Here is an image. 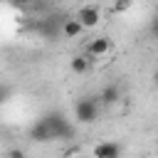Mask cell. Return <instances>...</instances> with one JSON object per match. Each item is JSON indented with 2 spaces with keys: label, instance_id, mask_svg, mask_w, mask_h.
<instances>
[{
  "label": "cell",
  "instance_id": "52a82bcc",
  "mask_svg": "<svg viewBox=\"0 0 158 158\" xmlns=\"http://www.w3.org/2000/svg\"><path fill=\"white\" fill-rule=\"evenodd\" d=\"M118 99H121V89H118L116 84L104 86V89H101V94H99V104H104V106H114Z\"/></svg>",
  "mask_w": 158,
  "mask_h": 158
},
{
  "label": "cell",
  "instance_id": "3957f363",
  "mask_svg": "<svg viewBox=\"0 0 158 158\" xmlns=\"http://www.w3.org/2000/svg\"><path fill=\"white\" fill-rule=\"evenodd\" d=\"M77 20H79V25H81L84 30H91V27L99 25V20H101V10H99L96 5H84V7H79Z\"/></svg>",
  "mask_w": 158,
  "mask_h": 158
},
{
  "label": "cell",
  "instance_id": "8fae6325",
  "mask_svg": "<svg viewBox=\"0 0 158 158\" xmlns=\"http://www.w3.org/2000/svg\"><path fill=\"white\" fill-rule=\"evenodd\" d=\"M7 96H10V86L7 84H0V104H5Z\"/></svg>",
  "mask_w": 158,
  "mask_h": 158
},
{
  "label": "cell",
  "instance_id": "30bf717a",
  "mask_svg": "<svg viewBox=\"0 0 158 158\" xmlns=\"http://www.w3.org/2000/svg\"><path fill=\"white\" fill-rule=\"evenodd\" d=\"M128 7H131V0H116V2H114V10H116V12H126Z\"/></svg>",
  "mask_w": 158,
  "mask_h": 158
},
{
  "label": "cell",
  "instance_id": "5b68a950",
  "mask_svg": "<svg viewBox=\"0 0 158 158\" xmlns=\"http://www.w3.org/2000/svg\"><path fill=\"white\" fill-rule=\"evenodd\" d=\"M30 138H32V141H40V143L52 141V131H49V126H47L44 118H37V121L30 126Z\"/></svg>",
  "mask_w": 158,
  "mask_h": 158
},
{
  "label": "cell",
  "instance_id": "9c48e42d",
  "mask_svg": "<svg viewBox=\"0 0 158 158\" xmlns=\"http://www.w3.org/2000/svg\"><path fill=\"white\" fill-rule=\"evenodd\" d=\"M69 67H72V72H74V74H84V72L89 69V57L77 54V57L72 59V64H69Z\"/></svg>",
  "mask_w": 158,
  "mask_h": 158
},
{
  "label": "cell",
  "instance_id": "8992f818",
  "mask_svg": "<svg viewBox=\"0 0 158 158\" xmlns=\"http://www.w3.org/2000/svg\"><path fill=\"white\" fill-rule=\"evenodd\" d=\"M118 153H121V146L114 143V141H104V143H99L94 148L96 158H118Z\"/></svg>",
  "mask_w": 158,
  "mask_h": 158
},
{
  "label": "cell",
  "instance_id": "4fadbf2b",
  "mask_svg": "<svg viewBox=\"0 0 158 158\" xmlns=\"http://www.w3.org/2000/svg\"><path fill=\"white\" fill-rule=\"evenodd\" d=\"M12 5H30V0H10Z\"/></svg>",
  "mask_w": 158,
  "mask_h": 158
},
{
  "label": "cell",
  "instance_id": "6da1fadb",
  "mask_svg": "<svg viewBox=\"0 0 158 158\" xmlns=\"http://www.w3.org/2000/svg\"><path fill=\"white\" fill-rule=\"evenodd\" d=\"M42 118L47 121V126H49V131H52V138H59V141H69V138H74V126L64 118V114H59V111H49V114H44Z\"/></svg>",
  "mask_w": 158,
  "mask_h": 158
},
{
  "label": "cell",
  "instance_id": "277c9868",
  "mask_svg": "<svg viewBox=\"0 0 158 158\" xmlns=\"http://www.w3.org/2000/svg\"><path fill=\"white\" fill-rule=\"evenodd\" d=\"M109 49H111V40H109V37H96V40L89 42L86 54H89V59H101Z\"/></svg>",
  "mask_w": 158,
  "mask_h": 158
},
{
  "label": "cell",
  "instance_id": "7c38bea8",
  "mask_svg": "<svg viewBox=\"0 0 158 158\" xmlns=\"http://www.w3.org/2000/svg\"><path fill=\"white\" fill-rule=\"evenodd\" d=\"M22 153H25L22 148H12V151H7V156H12V158H20Z\"/></svg>",
  "mask_w": 158,
  "mask_h": 158
},
{
  "label": "cell",
  "instance_id": "5bb4252c",
  "mask_svg": "<svg viewBox=\"0 0 158 158\" xmlns=\"http://www.w3.org/2000/svg\"><path fill=\"white\" fill-rule=\"evenodd\" d=\"M0 2H10V0H0Z\"/></svg>",
  "mask_w": 158,
  "mask_h": 158
},
{
  "label": "cell",
  "instance_id": "7a4b0ae2",
  "mask_svg": "<svg viewBox=\"0 0 158 158\" xmlns=\"http://www.w3.org/2000/svg\"><path fill=\"white\" fill-rule=\"evenodd\" d=\"M74 116L79 123H94L99 116V96H84L74 104Z\"/></svg>",
  "mask_w": 158,
  "mask_h": 158
},
{
  "label": "cell",
  "instance_id": "ba28073f",
  "mask_svg": "<svg viewBox=\"0 0 158 158\" xmlns=\"http://www.w3.org/2000/svg\"><path fill=\"white\" fill-rule=\"evenodd\" d=\"M59 32H62L67 40H74V37H79V35L84 32V27L79 25V20H77V17H72V20H62Z\"/></svg>",
  "mask_w": 158,
  "mask_h": 158
}]
</instances>
